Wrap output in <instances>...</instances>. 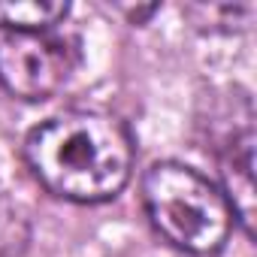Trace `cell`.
Here are the masks:
<instances>
[{
	"label": "cell",
	"instance_id": "obj_3",
	"mask_svg": "<svg viewBox=\"0 0 257 257\" xmlns=\"http://www.w3.org/2000/svg\"><path fill=\"white\" fill-rule=\"evenodd\" d=\"M79 67V43L64 31H22L0 40V85L22 100L55 97Z\"/></svg>",
	"mask_w": 257,
	"mask_h": 257
},
{
	"label": "cell",
	"instance_id": "obj_4",
	"mask_svg": "<svg viewBox=\"0 0 257 257\" xmlns=\"http://www.w3.org/2000/svg\"><path fill=\"white\" fill-rule=\"evenodd\" d=\"M221 179H224V197L233 209V218L242 224V230L248 236H254L257 194H254V127H251V115L239 127H233V134L224 140Z\"/></svg>",
	"mask_w": 257,
	"mask_h": 257
},
{
	"label": "cell",
	"instance_id": "obj_1",
	"mask_svg": "<svg viewBox=\"0 0 257 257\" xmlns=\"http://www.w3.org/2000/svg\"><path fill=\"white\" fill-rule=\"evenodd\" d=\"M134 137L106 112H64L34 127L25 158L37 182L61 200L106 203L121 194L134 170Z\"/></svg>",
	"mask_w": 257,
	"mask_h": 257
},
{
	"label": "cell",
	"instance_id": "obj_2",
	"mask_svg": "<svg viewBox=\"0 0 257 257\" xmlns=\"http://www.w3.org/2000/svg\"><path fill=\"white\" fill-rule=\"evenodd\" d=\"M143 203L152 227L173 248L200 257L221 251L236 221L224 191L176 161H161L146 173Z\"/></svg>",
	"mask_w": 257,
	"mask_h": 257
},
{
	"label": "cell",
	"instance_id": "obj_5",
	"mask_svg": "<svg viewBox=\"0 0 257 257\" xmlns=\"http://www.w3.org/2000/svg\"><path fill=\"white\" fill-rule=\"evenodd\" d=\"M67 4H46V0H0V28L10 34L22 31H49L67 19Z\"/></svg>",
	"mask_w": 257,
	"mask_h": 257
}]
</instances>
